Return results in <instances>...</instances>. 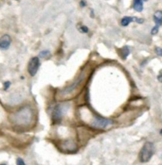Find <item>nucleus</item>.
<instances>
[{
	"label": "nucleus",
	"mask_w": 162,
	"mask_h": 165,
	"mask_svg": "<svg viewBox=\"0 0 162 165\" xmlns=\"http://www.w3.org/2000/svg\"><path fill=\"white\" fill-rule=\"evenodd\" d=\"M0 165H6V164H5V163H3V164H0Z\"/></svg>",
	"instance_id": "412c9836"
},
{
	"label": "nucleus",
	"mask_w": 162,
	"mask_h": 165,
	"mask_svg": "<svg viewBox=\"0 0 162 165\" xmlns=\"http://www.w3.org/2000/svg\"><path fill=\"white\" fill-rule=\"evenodd\" d=\"M134 20L136 22V23H139V24H142L144 22L143 19H139V18H136V17H134Z\"/></svg>",
	"instance_id": "a211bd4d"
},
{
	"label": "nucleus",
	"mask_w": 162,
	"mask_h": 165,
	"mask_svg": "<svg viewBox=\"0 0 162 165\" xmlns=\"http://www.w3.org/2000/svg\"><path fill=\"white\" fill-rule=\"evenodd\" d=\"M80 31L82 33H87L88 32V27L86 26H81L80 27Z\"/></svg>",
	"instance_id": "ddd939ff"
},
{
	"label": "nucleus",
	"mask_w": 162,
	"mask_h": 165,
	"mask_svg": "<svg viewBox=\"0 0 162 165\" xmlns=\"http://www.w3.org/2000/svg\"><path fill=\"white\" fill-rule=\"evenodd\" d=\"M63 117V110L61 108V106L58 105L54 109V111H53V119L56 120V121H59L61 120Z\"/></svg>",
	"instance_id": "0eeeda50"
},
{
	"label": "nucleus",
	"mask_w": 162,
	"mask_h": 165,
	"mask_svg": "<svg viewBox=\"0 0 162 165\" xmlns=\"http://www.w3.org/2000/svg\"><path fill=\"white\" fill-rule=\"evenodd\" d=\"M10 37L9 35H3V36L0 38V48L2 50H7L9 49V47L10 45Z\"/></svg>",
	"instance_id": "423d86ee"
},
{
	"label": "nucleus",
	"mask_w": 162,
	"mask_h": 165,
	"mask_svg": "<svg viewBox=\"0 0 162 165\" xmlns=\"http://www.w3.org/2000/svg\"><path fill=\"white\" fill-rule=\"evenodd\" d=\"M10 86V81H6L4 83V90H8V88Z\"/></svg>",
	"instance_id": "dca6fc26"
},
{
	"label": "nucleus",
	"mask_w": 162,
	"mask_h": 165,
	"mask_svg": "<svg viewBox=\"0 0 162 165\" xmlns=\"http://www.w3.org/2000/svg\"><path fill=\"white\" fill-rule=\"evenodd\" d=\"M40 66V60L38 57H34L32 58L31 61H29L28 64V74L32 76L35 75L36 73L38 72V69Z\"/></svg>",
	"instance_id": "39448f33"
},
{
	"label": "nucleus",
	"mask_w": 162,
	"mask_h": 165,
	"mask_svg": "<svg viewBox=\"0 0 162 165\" xmlns=\"http://www.w3.org/2000/svg\"><path fill=\"white\" fill-rule=\"evenodd\" d=\"M81 6H82V7H85V6H86V3H85L83 0H82V1H81Z\"/></svg>",
	"instance_id": "6ab92c4d"
},
{
	"label": "nucleus",
	"mask_w": 162,
	"mask_h": 165,
	"mask_svg": "<svg viewBox=\"0 0 162 165\" xmlns=\"http://www.w3.org/2000/svg\"><path fill=\"white\" fill-rule=\"evenodd\" d=\"M154 153V144L150 141H147V143L144 144V145L142 146V148L140 152V161L141 162H147L151 160V158L153 157Z\"/></svg>",
	"instance_id": "f03ea898"
},
{
	"label": "nucleus",
	"mask_w": 162,
	"mask_h": 165,
	"mask_svg": "<svg viewBox=\"0 0 162 165\" xmlns=\"http://www.w3.org/2000/svg\"><path fill=\"white\" fill-rule=\"evenodd\" d=\"M33 117V111L29 107L20 109L14 115V121L19 126H27L31 124Z\"/></svg>",
	"instance_id": "f257e3e1"
},
{
	"label": "nucleus",
	"mask_w": 162,
	"mask_h": 165,
	"mask_svg": "<svg viewBox=\"0 0 162 165\" xmlns=\"http://www.w3.org/2000/svg\"><path fill=\"white\" fill-rule=\"evenodd\" d=\"M50 55V51H47V50H44V51H42L40 52V54H39V57L41 58H46L47 56Z\"/></svg>",
	"instance_id": "f8f14e48"
},
{
	"label": "nucleus",
	"mask_w": 162,
	"mask_h": 165,
	"mask_svg": "<svg viewBox=\"0 0 162 165\" xmlns=\"http://www.w3.org/2000/svg\"><path fill=\"white\" fill-rule=\"evenodd\" d=\"M134 10L137 13H140L143 10V1L142 0H134Z\"/></svg>",
	"instance_id": "6e6552de"
},
{
	"label": "nucleus",
	"mask_w": 162,
	"mask_h": 165,
	"mask_svg": "<svg viewBox=\"0 0 162 165\" xmlns=\"http://www.w3.org/2000/svg\"><path fill=\"white\" fill-rule=\"evenodd\" d=\"M161 19H162V13L160 10H158L154 15V20L155 22V26H158V27L161 26Z\"/></svg>",
	"instance_id": "1a4fd4ad"
},
{
	"label": "nucleus",
	"mask_w": 162,
	"mask_h": 165,
	"mask_svg": "<svg viewBox=\"0 0 162 165\" xmlns=\"http://www.w3.org/2000/svg\"><path fill=\"white\" fill-rule=\"evenodd\" d=\"M142 1H148V0H142Z\"/></svg>",
	"instance_id": "aec40b11"
},
{
	"label": "nucleus",
	"mask_w": 162,
	"mask_h": 165,
	"mask_svg": "<svg viewBox=\"0 0 162 165\" xmlns=\"http://www.w3.org/2000/svg\"><path fill=\"white\" fill-rule=\"evenodd\" d=\"M134 21V18L133 17H129V16H125L124 18H122V25L123 26V27H127L130 23H132Z\"/></svg>",
	"instance_id": "9d476101"
},
{
	"label": "nucleus",
	"mask_w": 162,
	"mask_h": 165,
	"mask_svg": "<svg viewBox=\"0 0 162 165\" xmlns=\"http://www.w3.org/2000/svg\"><path fill=\"white\" fill-rule=\"evenodd\" d=\"M82 78H83V75H81L80 78H78L74 82V83H72L70 86L67 87L64 90H63L61 92V95H63V96H68V95H70L72 92H74L78 89V86H79L81 84V82L82 81Z\"/></svg>",
	"instance_id": "20e7f679"
},
{
	"label": "nucleus",
	"mask_w": 162,
	"mask_h": 165,
	"mask_svg": "<svg viewBox=\"0 0 162 165\" xmlns=\"http://www.w3.org/2000/svg\"><path fill=\"white\" fill-rule=\"evenodd\" d=\"M16 164L17 165H26V163L24 162V161L22 160L21 158H18L17 160H16Z\"/></svg>",
	"instance_id": "2eb2a0df"
},
{
	"label": "nucleus",
	"mask_w": 162,
	"mask_h": 165,
	"mask_svg": "<svg viewBox=\"0 0 162 165\" xmlns=\"http://www.w3.org/2000/svg\"><path fill=\"white\" fill-rule=\"evenodd\" d=\"M158 29H159V27H158V26H155V27H154L153 28H152V31H151V33L153 34V35H155L158 32Z\"/></svg>",
	"instance_id": "4468645a"
},
{
	"label": "nucleus",
	"mask_w": 162,
	"mask_h": 165,
	"mask_svg": "<svg viewBox=\"0 0 162 165\" xmlns=\"http://www.w3.org/2000/svg\"><path fill=\"white\" fill-rule=\"evenodd\" d=\"M113 125V122L109 119L101 117H96L92 122V126L96 128H105Z\"/></svg>",
	"instance_id": "7ed1b4c3"
},
{
	"label": "nucleus",
	"mask_w": 162,
	"mask_h": 165,
	"mask_svg": "<svg viewBox=\"0 0 162 165\" xmlns=\"http://www.w3.org/2000/svg\"><path fill=\"white\" fill-rule=\"evenodd\" d=\"M129 54H130V48L128 46H124L122 49V58L123 60H125V58L129 56Z\"/></svg>",
	"instance_id": "9b49d317"
},
{
	"label": "nucleus",
	"mask_w": 162,
	"mask_h": 165,
	"mask_svg": "<svg viewBox=\"0 0 162 165\" xmlns=\"http://www.w3.org/2000/svg\"><path fill=\"white\" fill-rule=\"evenodd\" d=\"M155 50H157V53L158 56H162V50L160 47H155Z\"/></svg>",
	"instance_id": "f3484780"
}]
</instances>
